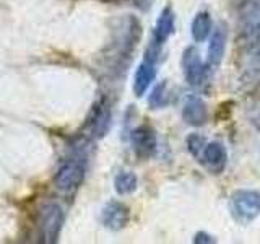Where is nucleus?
<instances>
[{
	"instance_id": "f03ea898",
	"label": "nucleus",
	"mask_w": 260,
	"mask_h": 244,
	"mask_svg": "<svg viewBox=\"0 0 260 244\" xmlns=\"http://www.w3.org/2000/svg\"><path fill=\"white\" fill-rule=\"evenodd\" d=\"M231 211L239 223H250L260 215V192L239 189L231 195Z\"/></svg>"
},
{
	"instance_id": "6e6552de",
	"label": "nucleus",
	"mask_w": 260,
	"mask_h": 244,
	"mask_svg": "<svg viewBox=\"0 0 260 244\" xmlns=\"http://www.w3.org/2000/svg\"><path fill=\"white\" fill-rule=\"evenodd\" d=\"M207 117H208L207 106L202 98L197 95L187 96L182 106V119L187 124L193 127H200L207 122Z\"/></svg>"
},
{
	"instance_id": "4468645a",
	"label": "nucleus",
	"mask_w": 260,
	"mask_h": 244,
	"mask_svg": "<svg viewBox=\"0 0 260 244\" xmlns=\"http://www.w3.org/2000/svg\"><path fill=\"white\" fill-rule=\"evenodd\" d=\"M109 122H111V111L109 106L106 103H100L94 106L93 109V120H89L91 124V132L96 137H103L109 129Z\"/></svg>"
},
{
	"instance_id": "423d86ee",
	"label": "nucleus",
	"mask_w": 260,
	"mask_h": 244,
	"mask_svg": "<svg viewBox=\"0 0 260 244\" xmlns=\"http://www.w3.org/2000/svg\"><path fill=\"white\" fill-rule=\"evenodd\" d=\"M182 70L187 83L199 86L205 78V67H203L200 52L195 47H187L182 54Z\"/></svg>"
},
{
	"instance_id": "9b49d317",
	"label": "nucleus",
	"mask_w": 260,
	"mask_h": 244,
	"mask_svg": "<svg viewBox=\"0 0 260 244\" xmlns=\"http://www.w3.org/2000/svg\"><path fill=\"white\" fill-rule=\"evenodd\" d=\"M203 163L208 166V169L213 174H219L223 173L228 163V153L226 148L218 142H211L205 145V150H203V157H202Z\"/></svg>"
},
{
	"instance_id": "f8f14e48",
	"label": "nucleus",
	"mask_w": 260,
	"mask_h": 244,
	"mask_svg": "<svg viewBox=\"0 0 260 244\" xmlns=\"http://www.w3.org/2000/svg\"><path fill=\"white\" fill-rule=\"evenodd\" d=\"M154 77H156V69H154V60L146 59L138 65V69L135 72L134 78V92L137 96H143L146 93V89L150 88L153 83Z\"/></svg>"
},
{
	"instance_id": "9d476101",
	"label": "nucleus",
	"mask_w": 260,
	"mask_h": 244,
	"mask_svg": "<svg viewBox=\"0 0 260 244\" xmlns=\"http://www.w3.org/2000/svg\"><path fill=\"white\" fill-rule=\"evenodd\" d=\"M226 43H228V31L223 23L216 24L213 29V35L210 38L208 44V65L211 67H218L221 64L224 51H226Z\"/></svg>"
},
{
	"instance_id": "f257e3e1",
	"label": "nucleus",
	"mask_w": 260,
	"mask_h": 244,
	"mask_svg": "<svg viewBox=\"0 0 260 244\" xmlns=\"http://www.w3.org/2000/svg\"><path fill=\"white\" fill-rule=\"evenodd\" d=\"M88 166V153L85 146H80L65 160L55 174V186L63 192H72L81 184Z\"/></svg>"
},
{
	"instance_id": "20e7f679",
	"label": "nucleus",
	"mask_w": 260,
	"mask_h": 244,
	"mask_svg": "<svg viewBox=\"0 0 260 244\" xmlns=\"http://www.w3.org/2000/svg\"><path fill=\"white\" fill-rule=\"evenodd\" d=\"M241 78L250 86L260 85V36L252 38L242 55Z\"/></svg>"
},
{
	"instance_id": "0eeeda50",
	"label": "nucleus",
	"mask_w": 260,
	"mask_h": 244,
	"mask_svg": "<svg viewBox=\"0 0 260 244\" xmlns=\"http://www.w3.org/2000/svg\"><path fill=\"white\" fill-rule=\"evenodd\" d=\"M132 146L138 158H150L156 151V135L148 126H140L132 132Z\"/></svg>"
},
{
	"instance_id": "6ab92c4d",
	"label": "nucleus",
	"mask_w": 260,
	"mask_h": 244,
	"mask_svg": "<svg viewBox=\"0 0 260 244\" xmlns=\"http://www.w3.org/2000/svg\"><path fill=\"white\" fill-rule=\"evenodd\" d=\"M193 242H216V239L215 238H211L210 234H207V233H197L195 234V238H193Z\"/></svg>"
},
{
	"instance_id": "dca6fc26",
	"label": "nucleus",
	"mask_w": 260,
	"mask_h": 244,
	"mask_svg": "<svg viewBox=\"0 0 260 244\" xmlns=\"http://www.w3.org/2000/svg\"><path fill=\"white\" fill-rule=\"evenodd\" d=\"M138 186V179L134 173L130 171H120V173L114 179V187L119 195H127L132 194Z\"/></svg>"
},
{
	"instance_id": "39448f33",
	"label": "nucleus",
	"mask_w": 260,
	"mask_h": 244,
	"mask_svg": "<svg viewBox=\"0 0 260 244\" xmlns=\"http://www.w3.org/2000/svg\"><path fill=\"white\" fill-rule=\"evenodd\" d=\"M238 18L244 36L249 39L260 36V0H242Z\"/></svg>"
},
{
	"instance_id": "a211bd4d",
	"label": "nucleus",
	"mask_w": 260,
	"mask_h": 244,
	"mask_svg": "<svg viewBox=\"0 0 260 244\" xmlns=\"http://www.w3.org/2000/svg\"><path fill=\"white\" fill-rule=\"evenodd\" d=\"M205 138L199 134H190L187 137V150L190 151L192 157L195 158H202L203 157V150H205Z\"/></svg>"
},
{
	"instance_id": "ddd939ff",
	"label": "nucleus",
	"mask_w": 260,
	"mask_h": 244,
	"mask_svg": "<svg viewBox=\"0 0 260 244\" xmlns=\"http://www.w3.org/2000/svg\"><path fill=\"white\" fill-rule=\"evenodd\" d=\"M174 23H176V16L174 12L171 10L169 7H166L165 10L161 12L159 18L156 21V26L153 31V43H156L158 46H162L168 41V38L174 33Z\"/></svg>"
},
{
	"instance_id": "f3484780",
	"label": "nucleus",
	"mask_w": 260,
	"mask_h": 244,
	"mask_svg": "<svg viewBox=\"0 0 260 244\" xmlns=\"http://www.w3.org/2000/svg\"><path fill=\"white\" fill-rule=\"evenodd\" d=\"M168 85L165 83V81H161V83H158L156 86L153 88V92L150 95V108L151 109H161L165 108V106L168 104Z\"/></svg>"
},
{
	"instance_id": "2eb2a0df",
	"label": "nucleus",
	"mask_w": 260,
	"mask_h": 244,
	"mask_svg": "<svg viewBox=\"0 0 260 244\" xmlns=\"http://www.w3.org/2000/svg\"><path fill=\"white\" fill-rule=\"evenodd\" d=\"M211 28H213V21L208 12H199L195 15L190 24V33L195 43H203L210 36Z\"/></svg>"
},
{
	"instance_id": "7ed1b4c3",
	"label": "nucleus",
	"mask_w": 260,
	"mask_h": 244,
	"mask_svg": "<svg viewBox=\"0 0 260 244\" xmlns=\"http://www.w3.org/2000/svg\"><path fill=\"white\" fill-rule=\"evenodd\" d=\"M63 225V211L55 203H49L41 210L39 230L43 242H55Z\"/></svg>"
},
{
	"instance_id": "1a4fd4ad",
	"label": "nucleus",
	"mask_w": 260,
	"mask_h": 244,
	"mask_svg": "<svg viewBox=\"0 0 260 244\" xmlns=\"http://www.w3.org/2000/svg\"><path fill=\"white\" fill-rule=\"evenodd\" d=\"M128 218H130L128 208L124 205V203L116 202V200L109 202L108 205L103 208V214H101L103 225L112 231L122 230V228L128 223Z\"/></svg>"
}]
</instances>
